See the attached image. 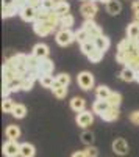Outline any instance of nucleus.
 Returning <instances> with one entry per match:
<instances>
[{
	"label": "nucleus",
	"instance_id": "obj_10",
	"mask_svg": "<svg viewBox=\"0 0 139 157\" xmlns=\"http://www.w3.org/2000/svg\"><path fill=\"white\" fill-rule=\"evenodd\" d=\"M31 54H33L34 57H37L39 60H42V58H48V55H50V49H48V46L44 44V43H37V44H34V47H33V50H31Z\"/></svg>",
	"mask_w": 139,
	"mask_h": 157
},
{
	"label": "nucleus",
	"instance_id": "obj_47",
	"mask_svg": "<svg viewBox=\"0 0 139 157\" xmlns=\"http://www.w3.org/2000/svg\"><path fill=\"white\" fill-rule=\"evenodd\" d=\"M70 157H87V155H86L84 151H77V152H73Z\"/></svg>",
	"mask_w": 139,
	"mask_h": 157
},
{
	"label": "nucleus",
	"instance_id": "obj_20",
	"mask_svg": "<svg viewBox=\"0 0 139 157\" xmlns=\"http://www.w3.org/2000/svg\"><path fill=\"white\" fill-rule=\"evenodd\" d=\"M5 135L8 140H17L20 137V129L19 126H14V124H9L6 129H5Z\"/></svg>",
	"mask_w": 139,
	"mask_h": 157
},
{
	"label": "nucleus",
	"instance_id": "obj_11",
	"mask_svg": "<svg viewBox=\"0 0 139 157\" xmlns=\"http://www.w3.org/2000/svg\"><path fill=\"white\" fill-rule=\"evenodd\" d=\"M119 116H120L119 107H109V109H108L105 113H102V115H100V118H102L103 121H108V123H111V121H116Z\"/></svg>",
	"mask_w": 139,
	"mask_h": 157
},
{
	"label": "nucleus",
	"instance_id": "obj_1",
	"mask_svg": "<svg viewBox=\"0 0 139 157\" xmlns=\"http://www.w3.org/2000/svg\"><path fill=\"white\" fill-rule=\"evenodd\" d=\"M55 41L61 47L70 46L73 41H77V39H75V32H72L70 29H59L55 33Z\"/></svg>",
	"mask_w": 139,
	"mask_h": 157
},
{
	"label": "nucleus",
	"instance_id": "obj_28",
	"mask_svg": "<svg viewBox=\"0 0 139 157\" xmlns=\"http://www.w3.org/2000/svg\"><path fill=\"white\" fill-rule=\"evenodd\" d=\"M108 102H109L111 107H120V104H122V94L117 93V91H112L111 96L108 98Z\"/></svg>",
	"mask_w": 139,
	"mask_h": 157
},
{
	"label": "nucleus",
	"instance_id": "obj_41",
	"mask_svg": "<svg viewBox=\"0 0 139 157\" xmlns=\"http://www.w3.org/2000/svg\"><path fill=\"white\" fill-rule=\"evenodd\" d=\"M130 121L134 126H139V110H134V112L130 113Z\"/></svg>",
	"mask_w": 139,
	"mask_h": 157
},
{
	"label": "nucleus",
	"instance_id": "obj_51",
	"mask_svg": "<svg viewBox=\"0 0 139 157\" xmlns=\"http://www.w3.org/2000/svg\"><path fill=\"white\" fill-rule=\"evenodd\" d=\"M134 41H136V43H139V36H137V38H136V39H134Z\"/></svg>",
	"mask_w": 139,
	"mask_h": 157
},
{
	"label": "nucleus",
	"instance_id": "obj_42",
	"mask_svg": "<svg viewBox=\"0 0 139 157\" xmlns=\"http://www.w3.org/2000/svg\"><path fill=\"white\" fill-rule=\"evenodd\" d=\"M9 93H11L9 86L3 83V88H2V96H3V98H9Z\"/></svg>",
	"mask_w": 139,
	"mask_h": 157
},
{
	"label": "nucleus",
	"instance_id": "obj_38",
	"mask_svg": "<svg viewBox=\"0 0 139 157\" xmlns=\"http://www.w3.org/2000/svg\"><path fill=\"white\" fill-rule=\"evenodd\" d=\"M33 85H34V80H31L30 77H23L22 83H20V88H22V91H30L33 88Z\"/></svg>",
	"mask_w": 139,
	"mask_h": 157
},
{
	"label": "nucleus",
	"instance_id": "obj_32",
	"mask_svg": "<svg viewBox=\"0 0 139 157\" xmlns=\"http://www.w3.org/2000/svg\"><path fill=\"white\" fill-rule=\"evenodd\" d=\"M39 58L37 57H34L33 54H30V55H27V66H28V71H31V69H36L37 66H39Z\"/></svg>",
	"mask_w": 139,
	"mask_h": 157
},
{
	"label": "nucleus",
	"instance_id": "obj_5",
	"mask_svg": "<svg viewBox=\"0 0 139 157\" xmlns=\"http://www.w3.org/2000/svg\"><path fill=\"white\" fill-rule=\"evenodd\" d=\"M3 155L5 157H19L20 155V145L17 143V140H8L3 148Z\"/></svg>",
	"mask_w": 139,
	"mask_h": 157
},
{
	"label": "nucleus",
	"instance_id": "obj_49",
	"mask_svg": "<svg viewBox=\"0 0 139 157\" xmlns=\"http://www.w3.org/2000/svg\"><path fill=\"white\" fill-rule=\"evenodd\" d=\"M136 82L139 83V69H136Z\"/></svg>",
	"mask_w": 139,
	"mask_h": 157
},
{
	"label": "nucleus",
	"instance_id": "obj_37",
	"mask_svg": "<svg viewBox=\"0 0 139 157\" xmlns=\"http://www.w3.org/2000/svg\"><path fill=\"white\" fill-rule=\"evenodd\" d=\"M81 141L84 143L86 146H91L92 141H94V134L89 132V130H84V132L81 134Z\"/></svg>",
	"mask_w": 139,
	"mask_h": 157
},
{
	"label": "nucleus",
	"instance_id": "obj_8",
	"mask_svg": "<svg viewBox=\"0 0 139 157\" xmlns=\"http://www.w3.org/2000/svg\"><path fill=\"white\" fill-rule=\"evenodd\" d=\"M19 16L25 22H34L36 21V16H37V8L27 5V6H23L22 10H19Z\"/></svg>",
	"mask_w": 139,
	"mask_h": 157
},
{
	"label": "nucleus",
	"instance_id": "obj_2",
	"mask_svg": "<svg viewBox=\"0 0 139 157\" xmlns=\"http://www.w3.org/2000/svg\"><path fill=\"white\" fill-rule=\"evenodd\" d=\"M33 30H34V33H36L37 36H47V35H50V33L56 32V29H55L48 21H34Z\"/></svg>",
	"mask_w": 139,
	"mask_h": 157
},
{
	"label": "nucleus",
	"instance_id": "obj_21",
	"mask_svg": "<svg viewBox=\"0 0 139 157\" xmlns=\"http://www.w3.org/2000/svg\"><path fill=\"white\" fill-rule=\"evenodd\" d=\"M111 93H112V91H111L106 85H100V86L95 88V98H97V99H105V101H108V98L111 96Z\"/></svg>",
	"mask_w": 139,
	"mask_h": 157
},
{
	"label": "nucleus",
	"instance_id": "obj_13",
	"mask_svg": "<svg viewBox=\"0 0 139 157\" xmlns=\"http://www.w3.org/2000/svg\"><path fill=\"white\" fill-rule=\"evenodd\" d=\"M94 44H95V47H97L98 50L106 52V50L109 49V46H111V41H109V38H108V36L100 35V36H97V38L94 39Z\"/></svg>",
	"mask_w": 139,
	"mask_h": 157
},
{
	"label": "nucleus",
	"instance_id": "obj_9",
	"mask_svg": "<svg viewBox=\"0 0 139 157\" xmlns=\"http://www.w3.org/2000/svg\"><path fill=\"white\" fill-rule=\"evenodd\" d=\"M128 143L125 138H116L112 141V151H114L117 155H127L128 154Z\"/></svg>",
	"mask_w": 139,
	"mask_h": 157
},
{
	"label": "nucleus",
	"instance_id": "obj_22",
	"mask_svg": "<svg viewBox=\"0 0 139 157\" xmlns=\"http://www.w3.org/2000/svg\"><path fill=\"white\" fill-rule=\"evenodd\" d=\"M55 82H56V78H53L52 74H42L41 78H39V83H41L44 88H50V90L53 88Z\"/></svg>",
	"mask_w": 139,
	"mask_h": 157
},
{
	"label": "nucleus",
	"instance_id": "obj_30",
	"mask_svg": "<svg viewBox=\"0 0 139 157\" xmlns=\"http://www.w3.org/2000/svg\"><path fill=\"white\" fill-rule=\"evenodd\" d=\"M14 105H16V104L12 102L11 98H3V101H2V110H3V113H12Z\"/></svg>",
	"mask_w": 139,
	"mask_h": 157
},
{
	"label": "nucleus",
	"instance_id": "obj_29",
	"mask_svg": "<svg viewBox=\"0 0 139 157\" xmlns=\"http://www.w3.org/2000/svg\"><path fill=\"white\" fill-rule=\"evenodd\" d=\"M73 22H75V19H73V16L69 13V14H66V16H62V17H61L59 27H61V29H70L72 25H73Z\"/></svg>",
	"mask_w": 139,
	"mask_h": 157
},
{
	"label": "nucleus",
	"instance_id": "obj_50",
	"mask_svg": "<svg viewBox=\"0 0 139 157\" xmlns=\"http://www.w3.org/2000/svg\"><path fill=\"white\" fill-rule=\"evenodd\" d=\"M97 2H102V3H108L109 0H97Z\"/></svg>",
	"mask_w": 139,
	"mask_h": 157
},
{
	"label": "nucleus",
	"instance_id": "obj_25",
	"mask_svg": "<svg viewBox=\"0 0 139 157\" xmlns=\"http://www.w3.org/2000/svg\"><path fill=\"white\" fill-rule=\"evenodd\" d=\"M137 36H139V24H137V22L128 24V27H127V38L136 39Z\"/></svg>",
	"mask_w": 139,
	"mask_h": 157
},
{
	"label": "nucleus",
	"instance_id": "obj_46",
	"mask_svg": "<svg viewBox=\"0 0 139 157\" xmlns=\"http://www.w3.org/2000/svg\"><path fill=\"white\" fill-rule=\"evenodd\" d=\"M131 10H133V13H137L139 11V0H134V2H133Z\"/></svg>",
	"mask_w": 139,
	"mask_h": 157
},
{
	"label": "nucleus",
	"instance_id": "obj_35",
	"mask_svg": "<svg viewBox=\"0 0 139 157\" xmlns=\"http://www.w3.org/2000/svg\"><path fill=\"white\" fill-rule=\"evenodd\" d=\"M103 55H105V52H102V50H98V49H95L92 54H89L87 55V60H89L91 63H98L100 60L103 58Z\"/></svg>",
	"mask_w": 139,
	"mask_h": 157
},
{
	"label": "nucleus",
	"instance_id": "obj_26",
	"mask_svg": "<svg viewBox=\"0 0 139 157\" xmlns=\"http://www.w3.org/2000/svg\"><path fill=\"white\" fill-rule=\"evenodd\" d=\"M16 14H19V8L16 5H12V6H2V16H3V19L12 17Z\"/></svg>",
	"mask_w": 139,
	"mask_h": 157
},
{
	"label": "nucleus",
	"instance_id": "obj_6",
	"mask_svg": "<svg viewBox=\"0 0 139 157\" xmlns=\"http://www.w3.org/2000/svg\"><path fill=\"white\" fill-rule=\"evenodd\" d=\"M75 121L80 127H87L94 123V112L91 110H83L80 113H77V118H75Z\"/></svg>",
	"mask_w": 139,
	"mask_h": 157
},
{
	"label": "nucleus",
	"instance_id": "obj_7",
	"mask_svg": "<svg viewBox=\"0 0 139 157\" xmlns=\"http://www.w3.org/2000/svg\"><path fill=\"white\" fill-rule=\"evenodd\" d=\"M83 29L89 33V36H91V39H95L97 36H100V35H103V32H102V29L98 27V25L94 22V19H84V22H83Z\"/></svg>",
	"mask_w": 139,
	"mask_h": 157
},
{
	"label": "nucleus",
	"instance_id": "obj_40",
	"mask_svg": "<svg viewBox=\"0 0 139 157\" xmlns=\"http://www.w3.org/2000/svg\"><path fill=\"white\" fill-rule=\"evenodd\" d=\"M84 152H86V155L87 157H97L98 155V149L95 148V146H86V149H84Z\"/></svg>",
	"mask_w": 139,
	"mask_h": 157
},
{
	"label": "nucleus",
	"instance_id": "obj_4",
	"mask_svg": "<svg viewBox=\"0 0 139 157\" xmlns=\"http://www.w3.org/2000/svg\"><path fill=\"white\" fill-rule=\"evenodd\" d=\"M98 11V6L94 0H89V2H83V5L80 6V13L84 19H94L95 14Z\"/></svg>",
	"mask_w": 139,
	"mask_h": 157
},
{
	"label": "nucleus",
	"instance_id": "obj_14",
	"mask_svg": "<svg viewBox=\"0 0 139 157\" xmlns=\"http://www.w3.org/2000/svg\"><path fill=\"white\" fill-rule=\"evenodd\" d=\"M119 77H120V80H123V82H133V80H136V69H133L130 66H123V69L120 71Z\"/></svg>",
	"mask_w": 139,
	"mask_h": 157
},
{
	"label": "nucleus",
	"instance_id": "obj_19",
	"mask_svg": "<svg viewBox=\"0 0 139 157\" xmlns=\"http://www.w3.org/2000/svg\"><path fill=\"white\" fill-rule=\"evenodd\" d=\"M34 152H36V149L31 143H28V141L20 143V157H34Z\"/></svg>",
	"mask_w": 139,
	"mask_h": 157
},
{
	"label": "nucleus",
	"instance_id": "obj_24",
	"mask_svg": "<svg viewBox=\"0 0 139 157\" xmlns=\"http://www.w3.org/2000/svg\"><path fill=\"white\" fill-rule=\"evenodd\" d=\"M80 49H81L83 54L87 57L89 54H92L97 47H95V44H94V39H87V41H84L83 44H80Z\"/></svg>",
	"mask_w": 139,
	"mask_h": 157
},
{
	"label": "nucleus",
	"instance_id": "obj_43",
	"mask_svg": "<svg viewBox=\"0 0 139 157\" xmlns=\"http://www.w3.org/2000/svg\"><path fill=\"white\" fill-rule=\"evenodd\" d=\"M27 3L30 6H34V8H39L41 6V0H27Z\"/></svg>",
	"mask_w": 139,
	"mask_h": 157
},
{
	"label": "nucleus",
	"instance_id": "obj_23",
	"mask_svg": "<svg viewBox=\"0 0 139 157\" xmlns=\"http://www.w3.org/2000/svg\"><path fill=\"white\" fill-rule=\"evenodd\" d=\"M52 91H53L55 98H58V99H64V98L67 96V86H62V85H59V83H56V82H55Z\"/></svg>",
	"mask_w": 139,
	"mask_h": 157
},
{
	"label": "nucleus",
	"instance_id": "obj_18",
	"mask_svg": "<svg viewBox=\"0 0 139 157\" xmlns=\"http://www.w3.org/2000/svg\"><path fill=\"white\" fill-rule=\"evenodd\" d=\"M122 11V3L119 0H109L106 3V13H109L111 16H117Z\"/></svg>",
	"mask_w": 139,
	"mask_h": 157
},
{
	"label": "nucleus",
	"instance_id": "obj_44",
	"mask_svg": "<svg viewBox=\"0 0 139 157\" xmlns=\"http://www.w3.org/2000/svg\"><path fill=\"white\" fill-rule=\"evenodd\" d=\"M14 5H16L19 10H22L23 6H27L28 3H27V0H16V3H14Z\"/></svg>",
	"mask_w": 139,
	"mask_h": 157
},
{
	"label": "nucleus",
	"instance_id": "obj_3",
	"mask_svg": "<svg viewBox=\"0 0 139 157\" xmlns=\"http://www.w3.org/2000/svg\"><path fill=\"white\" fill-rule=\"evenodd\" d=\"M77 83H78V86H80L81 90L87 91V90L94 88L95 80H94V75H92L89 71H81V72L77 75Z\"/></svg>",
	"mask_w": 139,
	"mask_h": 157
},
{
	"label": "nucleus",
	"instance_id": "obj_33",
	"mask_svg": "<svg viewBox=\"0 0 139 157\" xmlns=\"http://www.w3.org/2000/svg\"><path fill=\"white\" fill-rule=\"evenodd\" d=\"M50 14H52V11L50 10H45L42 6L37 8V16H36V21H48Z\"/></svg>",
	"mask_w": 139,
	"mask_h": 157
},
{
	"label": "nucleus",
	"instance_id": "obj_15",
	"mask_svg": "<svg viewBox=\"0 0 139 157\" xmlns=\"http://www.w3.org/2000/svg\"><path fill=\"white\" fill-rule=\"evenodd\" d=\"M70 109H72L75 113H80V112L86 110V101H84L83 98H80V96L72 98V101H70Z\"/></svg>",
	"mask_w": 139,
	"mask_h": 157
},
{
	"label": "nucleus",
	"instance_id": "obj_12",
	"mask_svg": "<svg viewBox=\"0 0 139 157\" xmlns=\"http://www.w3.org/2000/svg\"><path fill=\"white\" fill-rule=\"evenodd\" d=\"M109 107H111V105H109L108 101H105V99H97V101L92 104V112L97 113V115L100 116L102 113H105Z\"/></svg>",
	"mask_w": 139,
	"mask_h": 157
},
{
	"label": "nucleus",
	"instance_id": "obj_34",
	"mask_svg": "<svg viewBox=\"0 0 139 157\" xmlns=\"http://www.w3.org/2000/svg\"><path fill=\"white\" fill-rule=\"evenodd\" d=\"M55 78H56V83H59V85H62V86H69V83H70V75L66 74V72L58 74Z\"/></svg>",
	"mask_w": 139,
	"mask_h": 157
},
{
	"label": "nucleus",
	"instance_id": "obj_16",
	"mask_svg": "<svg viewBox=\"0 0 139 157\" xmlns=\"http://www.w3.org/2000/svg\"><path fill=\"white\" fill-rule=\"evenodd\" d=\"M53 11L56 13V14H58L59 17H62V16L69 14V11H70V5L66 2V0H58V3H56V6L53 8Z\"/></svg>",
	"mask_w": 139,
	"mask_h": 157
},
{
	"label": "nucleus",
	"instance_id": "obj_31",
	"mask_svg": "<svg viewBox=\"0 0 139 157\" xmlns=\"http://www.w3.org/2000/svg\"><path fill=\"white\" fill-rule=\"evenodd\" d=\"M75 39L80 43V44H83L84 41H87V39H91V36H89V33H87L83 27L80 29V30H77L75 32Z\"/></svg>",
	"mask_w": 139,
	"mask_h": 157
},
{
	"label": "nucleus",
	"instance_id": "obj_45",
	"mask_svg": "<svg viewBox=\"0 0 139 157\" xmlns=\"http://www.w3.org/2000/svg\"><path fill=\"white\" fill-rule=\"evenodd\" d=\"M16 3V0H2V6H12Z\"/></svg>",
	"mask_w": 139,
	"mask_h": 157
},
{
	"label": "nucleus",
	"instance_id": "obj_17",
	"mask_svg": "<svg viewBox=\"0 0 139 157\" xmlns=\"http://www.w3.org/2000/svg\"><path fill=\"white\" fill-rule=\"evenodd\" d=\"M53 69H55V64L50 58H42L39 61V71L42 74H53Z\"/></svg>",
	"mask_w": 139,
	"mask_h": 157
},
{
	"label": "nucleus",
	"instance_id": "obj_36",
	"mask_svg": "<svg viewBox=\"0 0 139 157\" xmlns=\"http://www.w3.org/2000/svg\"><path fill=\"white\" fill-rule=\"evenodd\" d=\"M20 83H22V78H20V77H17V78H14V80H11V82H8V83H5V85H8V86H9L11 93H14V91L17 93V91H22Z\"/></svg>",
	"mask_w": 139,
	"mask_h": 157
},
{
	"label": "nucleus",
	"instance_id": "obj_52",
	"mask_svg": "<svg viewBox=\"0 0 139 157\" xmlns=\"http://www.w3.org/2000/svg\"><path fill=\"white\" fill-rule=\"evenodd\" d=\"M83 2H89V0H83ZM94 2H95V0H94Z\"/></svg>",
	"mask_w": 139,
	"mask_h": 157
},
{
	"label": "nucleus",
	"instance_id": "obj_48",
	"mask_svg": "<svg viewBox=\"0 0 139 157\" xmlns=\"http://www.w3.org/2000/svg\"><path fill=\"white\" fill-rule=\"evenodd\" d=\"M134 22H137V24H139V11H137V13H134Z\"/></svg>",
	"mask_w": 139,
	"mask_h": 157
},
{
	"label": "nucleus",
	"instance_id": "obj_39",
	"mask_svg": "<svg viewBox=\"0 0 139 157\" xmlns=\"http://www.w3.org/2000/svg\"><path fill=\"white\" fill-rule=\"evenodd\" d=\"M56 3H58V0H41V6L45 10H50V11H53Z\"/></svg>",
	"mask_w": 139,
	"mask_h": 157
},
{
	"label": "nucleus",
	"instance_id": "obj_27",
	"mask_svg": "<svg viewBox=\"0 0 139 157\" xmlns=\"http://www.w3.org/2000/svg\"><path fill=\"white\" fill-rule=\"evenodd\" d=\"M14 118H17V120H22V118L27 115V107L23 105V104H16L14 109H12V113H11Z\"/></svg>",
	"mask_w": 139,
	"mask_h": 157
}]
</instances>
